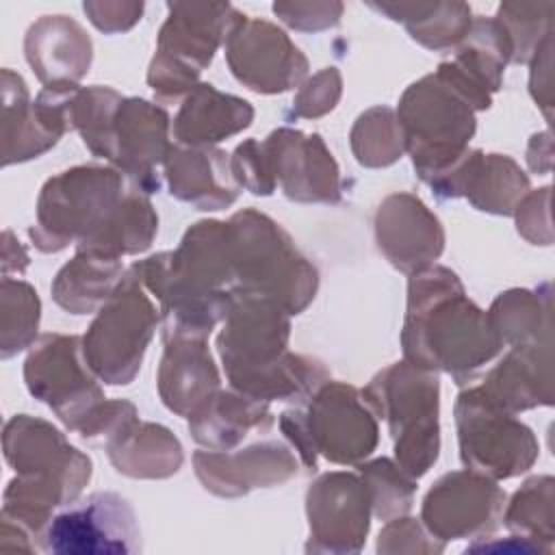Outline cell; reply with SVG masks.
Segmentation results:
<instances>
[{"label": "cell", "mask_w": 555, "mask_h": 555, "mask_svg": "<svg viewBox=\"0 0 555 555\" xmlns=\"http://www.w3.org/2000/svg\"><path fill=\"white\" fill-rule=\"evenodd\" d=\"M405 362L449 373L466 384L503 347L490 314L464 293L447 267H427L410 275L408 310L401 332Z\"/></svg>", "instance_id": "6da1fadb"}, {"label": "cell", "mask_w": 555, "mask_h": 555, "mask_svg": "<svg viewBox=\"0 0 555 555\" xmlns=\"http://www.w3.org/2000/svg\"><path fill=\"white\" fill-rule=\"evenodd\" d=\"M234 308L217 338L225 375L234 390L258 401L306 403L330 371L314 358L286 349L291 321L275 301L236 295Z\"/></svg>", "instance_id": "7a4b0ae2"}, {"label": "cell", "mask_w": 555, "mask_h": 555, "mask_svg": "<svg viewBox=\"0 0 555 555\" xmlns=\"http://www.w3.org/2000/svg\"><path fill=\"white\" fill-rule=\"evenodd\" d=\"M4 457L17 473L4 490L2 520L41 538L54 509L76 501L91 479V460L41 418L17 414L4 425Z\"/></svg>", "instance_id": "3957f363"}, {"label": "cell", "mask_w": 555, "mask_h": 555, "mask_svg": "<svg viewBox=\"0 0 555 555\" xmlns=\"http://www.w3.org/2000/svg\"><path fill=\"white\" fill-rule=\"evenodd\" d=\"M232 295H256L299 314L319 286V273L293 245L291 236L267 215L245 208L230 217Z\"/></svg>", "instance_id": "277c9868"}, {"label": "cell", "mask_w": 555, "mask_h": 555, "mask_svg": "<svg viewBox=\"0 0 555 555\" xmlns=\"http://www.w3.org/2000/svg\"><path fill=\"white\" fill-rule=\"evenodd\" d=\"M278 423L308 470L317 468V455L360 464L377 447L375 412L362 390L340 382H325L306 408L282 412Z\"/></svg>", "instance_id": "5b68a950"}, {"label": "cell", "mask_w": 555, "mask_h": 555, "mask_svg": "<svg viewBox=\"0 0 555 555\" xmlns=\"http://www.w3.org/2000/svg\"><path fill=\"white\" fill-rule=\"evenodd\" d=\"M371 410L388 421L397 464L414 479L438 460V375L429 369L395 362L379 371L362 390Z\"/></svg>", "instance_id": "8992f818"}, {"label": "cell", "mask_w": 555, "mask_h": 555, "mask_svg": "<svg viewBox=\"0 0 555 555\" xmlns=\"http://www.w3.org/2000/svg\"><path fill=\"white\" fill-rule=\"evenodd\" d=\"M124 173L113 167L80 165L50 178L37 199V223L28 230L41 251L91 241L124 199Z\"/></svg>", "instance_id": "52a82bcc"}, {"label": "cell", "mask_w": 555, "mask_h": 555, "mask_svg": "<svg viewBox=\"0 0 555 555\" xmlns=\"http://www.w3.org/2000/svg\"><path fill=\"white\" fill-rule=\"evenodd\" d=\"M475 111L436 74L410 85L399 100L397 121L403 147L423 182L447 173L468 152Z\"/></svg>", "instance_id": "ba28073f"}, {"label": "cell", "mask_w": 555, "mask_h": 555, "mask_svg": "<svg viewBox=\"0 0 555 555\" xmlns=\"http://www.w3.org/2000/svg\"><path fill=\"white\" fill-rule=\"evenodd\" d=\"M132 264L111 297L100 306L82 336V353L91 371L106 384H130L141 366L158 323L156 306Z\"/></svg>", "instance_id": "9c48e42d"}, {"label": "cell", "mask_w": 555, "mask_h": 555, "mask_svg": "<svg viewBox=\"0 0 555 555\" xmlns=\"http://www.w3.org/2000/svg\"><path fill=\"white\" fill-rule=\"evenodd\" d=\"M460 457L468 470L490 479H509L529 470L538 457L533 431L514 414L492 405L477 386L455 401Z\"/></svg>", "instance_id": "30bf717a"}, {"label": "cell", "mask_w": 555, "mask_h": 555, "mask_svg": "<svg viewBox=\"0 0 555 555\" xmlns=\"http://www.w3.org/2000/svg\"><path fill=\"white\" fill-rule=\"evenodd\" d=\"M171 15L165 22L156 56L147 72V82L160 102H176L195 89L199 72L210 65L215 50L228 37L238 15L225 17L234 9L223 4L215 17H191V7L171 4Z\"/></svg>", "instance_id": "8fae6325"}, {"label": "cell", "mask_w": 555, "mask_h": 555, "mask_svg": "<svg viewBox=\"0 0 555 555\" xmlns=\"http://www.w3.org/2000/svg\"><path fill=\"white\" fill-rule=\"evenodd\" d=\"M39 548L63 555H128L141 551V529L128 499L117 492H93L50 518Z\"/></svg>", "instance_id": "7c38bea8"}, {"label": "cell", "mask_w": 555, "mask_h": 555, "mask_svg": "<svg viewBox=\"0 0 555 555\" xmlns=\"http://www.w3.org/2000/svg\"><path fill=\"white\" fill-rule=\"evenodd\" d=\"M93 375L82 353V338L65 334H43L24 364L28 392L48 403L69 429H78L104 401Z\"/></svg>", "instance_id": "4fadbf2b"}, {"label": "cell", "mask_w": 555, "mask_h": 555, "mask_svg": "<svg viewBox=\"0 0 555 555\" xmlns=\"http://www.w3.org/2000/svg\"><path fill=\"white\" fill-rule=\"evenodd\" d=\"M306 514L308 553H360L373 514L369 488L356 473H325L308 488Z\"/></svg>", "instance_id": "5bb4252c"}, {"label": "cell", "mask_w": 555, "mask_h": 555, "mask_svg": "<svg viewBox=\"0 0 555 555\" xmlns=\"http://www.w3.org/2000/svg\"><path fill=\"white\" fill-rule=\"evenodd\" d=\"M505 492L486 475L453 470L425 494L421 522L440 542L488 538L501 520Z\"/></svg>", "instance_id": "9a60e30c"}, {"label": "cell", "mask_w": 555, "mask_h": 555, "mask_svg": "<svg viewBox=\"0 0 555 555\" xmlns=\"http://www.w3.org/2000/svg\"><path fill=\"white\" fill-rule=\"evenodd\" d=\"M225 56L236 80L258 93H282L308 74V61L273 24L238 15L225 37Z\"/></svg>", "instance_id": "2e32d148"}, {"label": "cell", "mask_w": 555, "mask_h": 555, "mask_svg": "<svg viewBox=\"0 0 555 555\" xmlns=\"http://www.w3.org/2000/svg\"><path fill=\"white\" fill-rule=\"evenodd\" d=\"M275 184L293 202L336 204L340 171L319 134L280 128L262 141Z\"/></svg>", "instance_id": "e0dca14e"}, {"label": "cell", "mask_w": 555, "mask_h": 555, "mask_svg": "<svg viewBox=\"0 0 555 555\" xmlns=\"http://www.w3.org/2000/svg\"><path fill=\"white\" fill-rule=\"evenodd\" d=\"M165 108L139 98H124L111 130L108 160L143 193L158 191L156 165L165 163L171 143Z\"/></svg>", "instance_id": "ac0fdd59"}, {"label": "cell", "mask_w": 555, "mask_h": 555, "mask_svg": "<svg viewBox=\"0 0 555 555\" xmlns=\"http://www.w3.org/2000/svg\"><path fill=\"white\" fill-rule=\"evenodd\" d=\"M193 464L202 486L225 499L280 486L297 475V457L278 440L256 442L241 451H195Z\"/></svg>", "instance_id": "d6986e66"}, {"label": "cell", "mask_w": 555, "mask_h": 555, "mask_svg": "<svg viewBox=\"0 0 555 555\" xmlns=\"http://www.w3.org/2000/svg\"><path fill=\"white\" fill-rule=\"evenodd\" d=\"M375 238L388 262L403 273L431 267L444 247L440 221L412 193H395L379 204Z\"/></svg>", "instance_id": "ffe728a7"}, {"label": "cell", "mask_w": 555, "mask_h": 555, "mask_svg": "<svg viewBox=\"0 0 555 555\" xmlns=\"http://www.w3.org/2000/svg\"><path fill=\"white\" fill-rule=\"evenodd\" d=\"M429 186L440 199L466 197L477 210L512 215L529 191V178L509 156L473 150Z\"/></svg>", "instance_id": "44dd1931"}, {"label": "cell", "mask_w": 555, "mask_h": 555, "mask_svg": "<svg viewBox=\"0 0 555 555\" xmlns=\"http://www.w3.org/2000/svg\"><path fill=\"white\" fill-rule=\"evenodd\" d=\"M163 165L169 193L197 210H221L238 197L241 186L234 180L230 158L217 147L171 145Z\"/></svg>", "instance_id": "7402d4cb"}, {"label": "cell", "mask_w": 555, "mask_h": 555, "mask_svg": "<svg viewBox=\"0 0 555 555\" xmlns=\"http://www.w3.org/2000/svg\"><path fill=\"white\" fill-rule=\"evenodd\" d=\"M158 366V392L163 403L189 416L212 392L219 390V373L206 347V338L169 336Z\"/></svg>", "instance_id": "603a6c76"}, {"label": "cell", "mask_w": 555, "mask_h": 555, "mask_svg": "<svg viewBox=\"0 0 555 555\" xmlns=\"http://www.w3.org/2000/svg\"><path fill=\"white\" fill-rule=\"evenodd\" d=\"M477 388L492 405L509 414L551 405V343L512 347Z\"/></svg>", "instance_id": "cb8c5ba5"}, {"label": "cell", "mask_w": 555, "mask_h": 555, "mask_svg": "<svg viewBox=\"0 0 555 555\" xmlns=\"http://www.w3.org/2000/svg\"><path fill=\"white\" fill-rule=\"evenodd\" d=\"M26 61L43 85L78 82L91 65V41L65 15H48L26 35Z\"/></svg>", "instance_id": "d4e9b609"}, {"label": "cell", "mask_w": 555, "mask_h": 555, "mask_svg": "<svg viewBox=\"0 0 555 555\" xmlns=\"http://www.w3.org/2000/svg\"><path fill=\"white\" fill-rule=\"evenodd\" d=\"M189 431L208 451H230L251 431H269L273 414L264 401L238 390H217L189 416Z\"/></svg>", "instance_id": "484cf974"}, {"label": "cell", "mask_w": 555, "mask_h": 555, "mask_svg": "<svg viewBox=\"0 0 555 555\" xmlns=\"http://www.w3.org/2000/svg\"><path fill=\"white\" fill-rule=\"evenodd\" d=\"M254 119L247 100L217 91L212 85H195L184 98L176 119L173 137L186 147H210L212 143L245 130Z\"/></svg>", "instance_id": "4316f807"}, {"label": "cell", "mask_w": 555, "mask_h": 555, "mask_svg": "<svg viewBox=\"0 0 555 555\" xmlns=\"http://www.w3.org/2000/svg\"><path fill=\"white\" fill-rule=\"evenodd\" d=\"M117 473L137 479H163L182 466V447L163 425L134 423L126 434L106 447Z\"/></svg>", "instance_id": "83f0119b"}, {"label": "cell", "mask_w": 555, "mask_h": 555, "mask_svg": "<svg viewBox=\"0 0 555 555\" xmlns=\"http://www.w3.org/2000/svg\"><path fill=\"white\" fill-rule=\"evenodd\" d=\"M59 141L39 119L26 82L9 67L2 69V165L37 158Z\"/></svg>", "instance_id": "f1b7e54d"}, {"label": "cell", "mask_w": 555, "mask_h": 555, "mask_svg": "<svg viewBox=\"0 0 555 555\" xmlns=\"http://www.w3.org/2000/svg\"><path fill=\"white\" fill-rule=\"evenodd\" d=\"M124 273V264L117 258L76 251V256L56 273L52 297L63 310L87 314L111 297Z\"/></svg>", "instance_id": "f546056e"}, {"label": "cell", "mask_w": 555, "mask_h": 555, "mask_svg": "<svg viewBox=\"0 0 555 555\" xmlns=\"http://www.w3.org/2000/svg\"><path fill=\"white\" fill-rule=\"evenodd\" d=\"M490 321L503 343L512 347L551 343V297L540 291L514 288L501 293L492 308Z\"/></svg>", "instance_id": "4dcf8cb0"}, {"label": "cell", "mask_w": 555, "mask_h": 555, "mask_svg": "<svg viewBox=\"0 0 555 555\" xmlns=\"http://www.w3.org/2000/svg\"><path fill=\"white\" fill-rule=\"evenodd\" d=\"M503 525L516 535L531 540L553 553V477H531L512 496L505 514H501Z\"/></svg>", "instance_id": "1f68e13d"}, {"label": "cell", "mask_w": 555, "mask_h": 555, "mask_svg": "<svg viewBox=\"0 0 555 555\" xmlns=\"http://www.w3.org/2000/svg\"><path fill=\"white\" fill-rule=\"evenodd\" d=\"M0 358L7 360L35 340L41 304L30 284L4 275L0 286Z\"/></svg>", "instance_id": "d6a6232c"}, {"label": "cell", "mask_w": 555, "mask_h": 555, "mask_svg": "<svg viewBox=\"0 0 555 555\" xmlns=\"http://www.w3.org/2000/svg\"><path fill=\"white\" fill-rule=\"evenodd\" d=\"M121 95L108 87L76 89L69 100V128H76L91 154L108 160L111 130Z\"/></svg>", "instance_id": "836d02e7"}, {"label": "cell", "mask_w": 555, "mask_h": 555, "mask_svg": "<svg viewBox=\"0 0 555 555\" xmlns=\"http://www.w3.org/2000/svg\"><path fill=\"white\" fill-rule=\"evenodd\" d=\"M351 150L364 167H386L401 158L405 147L395 111L375 106L362 113L351 130Z\"/></svg>", "instance_id": "e575fe53"}, {"label": "cell", "mask_w": 555, "mask_h": 555, "mask_svg": "<svg viewBox=\"0 0 555 555\" xmlns=\"http://www.w3.org/2000/svg\"><path fill=\"white\" fill-rule=\"evenodd\" d=\"M358 470L369 488L373 514L379 520L388 522L397 516H405L412 509L416 479L410 477L399 464L388 457H377L360 464Z\"/></svg>", "instance_id": "d590c367"}, {"label": "cell", "mask_w": 555, "mask_h": 555, "mask_svg": "<svg viewBox=\"0 0 555 555\" xmlns=\"http://www.w3.org/2000/svg\"><path fill=\"white\" fill-rule=\"evenodd\" d=\"M444 542L434 538L423 522L410 516H397L388 520V525L379 531L377 538V553H442Z\"/></svg>", "instance_id": "8d00e7d4"}, {"label": "cell", "mask_w": 555, "mask_h": 555, "mask_svg": "<svg viewBox=\"0 0 555 555\" xmlns=\"http://www.w3.org/2000/svg\"><path fill=\"white\" fill-rule=\"evenodd\" d=\"M230 167L238 186L251 191L254 195H271L275 189V180L264 154V145L260 141H243L236 145Z\"/></svg>", "instance_id": "74e56055"}, {"label": "cell", "mask_w": 555, "mask_h": 555, "mask_svg": "<svg viewBox=\"0 0 555 555\" xmlns=\"http://www.w3.org/2000/svg\"><path fill=\"white\" fill-rule=\"evenodd\" d=\"M340 98V74L327 67L312 76L295 98L293 113L299 117H319L336 106Z\"/></svg>", "instance_id": "f35d334b"}]
</instances>
